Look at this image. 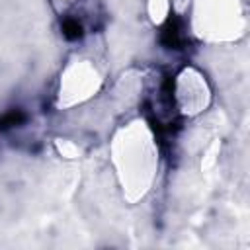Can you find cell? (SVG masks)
I'll return each mask as SVG.
<instances>
[{
  "label": "cell",
  "instance_id": "cell-3",
  "mask_svg": "<svg viewBox=\"0 0 250 250\" xmlns=\"http://www.w3.org/2000/svg\"><path fill=\"white\" fill-rule=\"evenodd\" d=\"M25 121V113L21 109H12L8 113H4L0 117V131H6V129H12V127H18Z\"/></svg>",
  "mask_w": 250,
  "mask_h": 250
},
{
  "label": "cell",
  "instance_id": "cell-1",
  "mask_svg": "<svg viewBox=\"0 0 250 250\" xmlns=\"http://www.w3.org/2000/svg\"><path fill=\"white\" fill-rule=\"evenodd\" d=\"M160 43L168 49H182V45L186 43V35H184V25L178 18H170L162 29H160Z\"/></svg>",
  "mask_w": 250,
  "mask_h": 250
},
{
  "label": "cell",
  "instance_id": "cell-2",
  "mask_svg": "<svg viewBox=\"0 0 250 250\" xmlns=\"http://www.w3.org/2000/svg\"><path fill=\"white\" fill-rule=\"evenodd\" d=\"M61 29H62L64 39H68V41H78V39H82V35H84V25H82V21H80L78 18H72V16H66V18L62 20Z\"/></svg>",
  "mask_w": 250,
  "mask_h": 250
}]
</instances>
